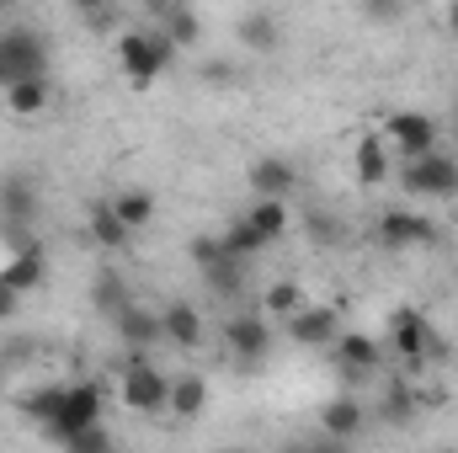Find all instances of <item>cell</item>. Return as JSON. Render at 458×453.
I'll return each instance as SVG.
<instances>
[{"instance_id":"obj_1","label":"cell","mask_w":458,"mask_h":453,"mask_svg":"<svg viewBox=\"0 0 458 453\" xmlns=\"http://www.w3.org/2000/svg\"><path fill=\"white\" fill-rule=\"evenodd\" d=\"M171 59H176V48L165 43V32H123L117 38V64H123V75L144 91V86H155L165 70H171Z\"/></svg>"},{"instance_id":"obj_2","label":"cell","mask_w":458,"mask_h":453,"mask_svg":"<svg viewBox=\"0 0 458 453\" xmlns=\"http://www.w3.org/2000/svg\"><path fill=\"white\" fill-rule=\"evenodd\" d=\"M91 427H102V384L81 379V384L64 389V406H59V416L43 427V438L59 443V449H70V443H75L81 432H91Z\"/></svg>"},{"instance_id":"obj_3","label":"cell","mask_w":458,"mask_h":453,"mask_svg":"<svg viewBox=\"0 0 458 453\" xmlns=\"http://www.w3.org/2000/svg\"><path fill=\"white\" fill-rule=\"evenodd\" d=\"M117 395H123V406H128V411H139V416H160V411H165V400H171V379H165L149 357H128Z\"/></svg>"},{"instance_id":"obj_4","label":"cell","mask_w":458,"mask_h":453,"mask_svg":"<svg viewBox=\"0 0 458 453\" xmlns=\"http://www.w3.org/2000/svg\"><path fill=\"white\" fill-rule=\"evenodd\" d=\"M437 117L416 113V107H400V113L384 117V144L400 150V160H421V155H437Z\"/></svg>"},{"instance_id":"obj_5","label":"cell","mask_w":458,"mask_h":453,"mask_svg":"<svg viewBox=\"0 0 458 453\" xmlns=\"http://www.w3.org/2000/svg\"><path fill=\"white\" fill-rule=\"evenodd\" d=\"M400 187L416 198H454L458 192V160L454 155H421L400 166Z\"/></svg>"},{"instance_id":"obj_6","label":"cell","mask_w":458,"mask_h":453,"mask_svg":"<svg viewBox=\"0 0 458 453\" xmlns=\"http://www.w3.org/2000/svg\"><path fill=\"white\" fill-rule=\"evenodd\" d=\"M389 346H394V357L400 363H427V357H437V352H448L443 341H437V331L416 315V310H394V321H389Z\"/></svg>"},{"instance_id":"obj_7","label":"cell","mask_w":458,"mask_h":453,"mask_svg":"<svg viewBox=\"0 0 458 453\" xmlns=\"http://www.w3.org/2000/svg\"><path fill=\"white\" fill-rule=\"evenodd\" d=\"M0 64H5V81H43L48 48H43L38 32H5L0 38Z\"/></svg>"},{"instance_id":"obj_8","label":"cell","mask_w":458,"mask_h":453,"mask_svg":"<svg viewBox=\"0 0 458 453\" xmlns=\"http://www.w3.org/2000/svg\"><path fill=\"white\" fill-rule=\"evenodd\" d=\"M225 346H229L234 363L256 368V363L272 352V326H267V315H229L225 321Z\"/></svg>"},{"instance_id":"obj_9","label":"cell","mask_w":458,"mask_h":453,"mask_svg":"<svg viewBox=\"0 0 458 453\" xmlns=\"http://www.w3.org/2000/svg\"><path fill=\"white\" fill-rule=\"evenodd\" d=\"M378 245H384V251L437 245V225H432L427 214H411V209H389V214H378Z\"/></svg>"},{"instance_id":"obj_10","label":"cell","mask_w":458,"mask_h":453,"mask_svg":"<svg viewBox=\"0 0 458 453\" xmlns=\"http://www.w3.org/2000/svg\"><path fill=\"white\" fill-rule=\"evenodd\" d=\"M288 341H299V346H336L342 341V310L336 304H304L288 321Z\"/></svg>"},{"instance_id":"obj_11","label":"cell","mask_w":458,"mask_h":453,"mask_svg":"<svg viewBox=\"0 0 458 453\" xmlns=\"http://www.w3.org/2000/svg\"><path fill=\"white\" fill-rule=\"evenodd\" d=\"M331 352H336V368H342L346 379H368V373L384 368V341L362 337V331H342V341Z\"/></svg>"},{"instance_id":"obj_12","label":"cell","mask_w":458,"mask_h":453,"mask_svg":"<svg viewBox=\"0 0 458 453\" xmlns=\"http://www.w3.org/2000/svg\"><path fill=\"white\" fill-rule=\"evenodd\" d=\"M293 187H299V171H293L283 155H261V160L250 166V192H256L261 203H288Z\"/></svg>"},{"instance_id":"obj_13","label":"cell","mask_w":458,"mask_h":453,"mask_svg":"<svg viewBox=\"0 0 458 453\" xmlns=\"http://www.w3.org/2000/svg\"><path fill=\"white\" fill-rule=\"evenodd\" d=\"M362 422H368V411L357 395H336L320 406V438H331V443H352L362 432Z\"/></svg>"},{"instance_id":"obj_14","label":"cell","mask_w":458,"mask_h":453,"mask_svg":"<svg viewBox=\"0 0 458 453\" xmlns=\"http://www.w3.org/2000/svg\"><path fill=\"white\" fill-rule=\"evenodd\" d=\"M160 337L171 341V346H182V352H192V346L208 341V331H203V315H198L187 299H176V304L160 310Z\"/></svg>"},{"instance_id":"obj_15","label":"cell","mask_w":458,"mask_h":453,"mask_svg":"<svg viewBox=\"0 0 458 453\" xmlns=\"http://www.w3.org/2000/svg\"><path fill=\"white\" fill-rule=\"evenodd\" d=\"M43 278H48V261H43V245H16V256L5 261V272H0V283L11 288V294H32V288H43Z\"/></svg>"},{"instance_id":"obj_16","label":"cell","mask_w":458,"mask_h":453,"mask_svg":"<svg viewBox=\"0 0 458 453\" xmlns=\"http://www.w3.org/2000/svg\"><path fill=\"white\" fill-rule=\"evenodd\" d=\"M113 326H117V341H128V346H133V357H144V346L165 341V337H160V315H155V310H144V304H128Z\"/></svg>"},{"instance_id":"obj_17","label":"cell","mask_w":458,"mask_h":453,"mask_svg":"<svg viewBox=\"0 0 458 453\" xmlns=\"http://www.w3.org/2000/svg\"><path fill=\"white\" fill-rule=\"evenodd\" d=\"M389 171H394V155H389L384 133H362L357 139V182L378 187V182H389Z\"/></svg>"},{"instance_id":"obj_18","label":"cell","mask_w":458,"mask_h":453,"mask_svg":"<svg viewBox=\"0 0 458 453\" xmlns=\"http://www.w3.org/2000/svg\"><path fill=\"white\" fill-rule=\"evenodd\" d=\"M203 406H208V379H203V373H182V379H171V400H165L171 416L192 422V416H203Z\"/></svg>"},{"instance_id":"obj_19","label":"cell","mask_w":458,"mask_h":453,"mask_svg":"<svg viewBox=\"0 0 458 453\" xmlns=\"http://www.w3.org/2000/svg\"><path fill=\"white\" fill-rule=\"evenodd\" d=\"M234 38H240L245 48L267 54V48H277L283 27H277V16H272V11H245V16H240V27H234Z\"/></svg>"},{"instance_id":"obj_20","label":"cell","mask_w":458,"mask_h":453,"mask_svg":"<svg viewBox=\"0 0 458 453\" xmlns=\"http://www.w3.org/2000/svg\"><path fill=\"white\" fill-rule=\"evenodd\" d=\"M54 102V86H48V75L43 81H11L5 86V107L16 117H32V113H43Z\"/></svg>"},{"instance_id":"obj_21","label":"cell","mask_w":458,"mask_h":453,"mask_svg":"<svg viewBox=\"0 0 458 453\" xmlns=\"http://www.w3.org/2000/svg\"><path fill=\"white\" fill-rule=\"evenodd\" d=\"M219 240H225V256L234 261V267H240V261H250V256H261V251L272 245L267 235H256V229L245 225V219H234V225H229L225 235H219Z\"/></svg>"},{"instance_id":"obj_22","label":"cell","mask_w":458,"mask_h":453,"mask_svg":"<svg viewBox=\"0 0 458 453\" xmlns=\"http://www.w3.org/2000/svg\"><path fill=\"white\" fill-rule=\"evenodd\" d=\"M155 16L165 21L160 32H165V43L176 48V43H198L203 38V21L192 16V11H182V5H155Z\"/></svg>"},{"instance_id":"obj_23","label":"cell","mask_w":458,"mask_h":453,"mask_svg":"<svg viewBox=\"0 0 458 453\" xmlns=\"http://www.w3.org/2000/svg\"><path fill=\"white\" fill-rule=\"evenodd\" d=\"M113 214L123 219V229H128V235H139V229L155 219V198H149V192H139V187H133V192H117V198H113Z\"/></svg>"},{"instance_id":"obj_24","label":"cell","mask_w":458,"mask_h":453,"mask_svg":"<svg viewBox=\"0 0 458 453\" xmlns=\"http://www.w3.org/2000/svg\"><path fill=\"white\" fill-rule=\"evenodd\" d=\"M304 304H310V294H304L299 283H288V278H283V283H272V288H267V299H261V310H267V315H277V321H293Z\"/></svg>"},{"instance_id":"obj_25","label":"cell","mask_w":458,"mask_h":453,"mask_svg":"<svg viewBox=\"0 0 458 453\" xmlns=\"http://www.w3.org/2000/svg\"><path fill=\"white\" fill-rule=\"evenodd\" d=\"M64 389H70V384H38V389L21 400V411H27L38 427H48V422L59 416V406H64Z\"/></svg>"},{"instance_id":"obj_26","label":"cell","mask_w":458,"mask_h":453,"mask_svg":"<svg viewBox=\"0 0 458 453\" xmlns=\"http://www.w3.org/2000/svg\"><path fill=\"white\" fill-rule=\"evenodd\" d=\"M86 225H91V240H97L102 251H117V245H128V229H123V219L113 214V203H97Z\"/></svg>"},{"instance_id":"obj_27","label":"cell","mask_w":458,"mask_h":453,"mask_svg":"<svg viewBox=\"0 0 458 453\" xmlns=\"http://www.w3.org/2000/svg\"><path fill=\"white\" fill-rule=\"evenodd\" d=\"M240 219H245V225L256 229V235H267V240H277V235L288 229V203H261V198H256V203H250V209H245Z\"/></svg>"},{"instance_id":"obj_28","label":"cell","mask_w":458,"mask_h":453,"mask_svg":"<svg viewBox=\"0 0 458 453\" xmlns=\"http://www.w3.org/2000/svg\"><path fill=\"white\" fill-rule=\"evenodd\" d=\"M32 203H38V198H32V182H27V176H5V182H0V209H5L11 219H32Z\"/></svg>"},{"instance_id":"obj_29","label":"cell","mask_w":458,"mask_h":453,"mask_svg":"<svg viewBox=\"0 0 458 453\" xmlns=\"http://www.w3.org/2000/svg\"><path fill=\"white\" fill-rule=\"evenodd\" d=\"M97 310H107L113 321L128 310V294H123V283H117V278H102V283H97Z\"/></svg>"},{"instance_id":"obj_30","label":"cell","mask_w":458,"mask_h":453,"mask_svg":"<svg viewBox=\"0 0 458 453\" xmlns=\"http://www.w3.org/2000/svg\"><path fill=\"white\" fill-rule=\"evenodd\" d=\"M64 453H113V432H107V422H102V427H91V432H81Z\"/></svg>"},{"instance_id":"obj_31","label":"cell","mask_w":458,"mask_h":453,"mask_svg":"<svg viewBox=\"0 0 458 453\" xmlns=\"http://www.w3.org/2000/svg\"><path fill=\"white\" fill-rule=\"evenodd\" d=\"M384 416H400V422L411 416V389H405V384H394V389H389V400H384Z\"/></svg>"},{"instance_id":"obj_32","label":"cell","mask_w":458,"mask_h":453,"mask_svg":"<svg viewBox=\"0 0 458 453\" xmlns=\"http://www.w3.org/2000/svg\"><path fill=\"white\" fill-rule=\"evenodd\" d=\"M310 235H320V240H336V235H342V229L331 225V219H326V214H310Z\"/></svg>"},{"instance_id":"obj_33","label":"cell","mask_w":458,"mask_h":453,"mask_svg":"<svg viewBox=\"0 0 458 453\" xmlns=\"http://www.w3.org/2000/svg\"><path fill=\"white\" fill-rule=\"evenodd\" d=\"M16 304H21V294H11V288L0 283V321H16Z\"/></svg>"},{"instance_id":"obj_34","label":"cell","mask_w":458,"mask_h":453,"mask_svg":"<svg viewBox=\"0 0 458 453\" xmlns=\"http://www.w3.org/2000/svg\"><path fill=\"white\" fill-rule=\"evenodd\" d=\"M315 443V453H346V443H331V438H310Z\"/></svg>"},{"instance_id":"obj_35","label":"cell","mask_w":458,"mask_h":453,"mask_svg":"<svg viewBox=\"0 0 458 453\" xmlns=\"http://www.w3.org/2000/svg\"><path fill=\"white\" fill-rule=\"evenodd\" d=\"M283 453H315V443H288Z\"/></svg>"},{"instance_id":"obj_36","label":"cell","mask_w":458,"mask_h":453,"mask_svg":"<svg viewBox=\"0 0 458 453\" xmlns=\"http://www.w3.org/2000/svg\"><path fill=\"white\" fill-rule=\"evenodd\" d=\"M448 27H454V38H458V5H448Z\"/></svg>"},{"instance_id":"obj_37","label":"cell","mask_w":458,"mask_h":453,"mask_svg":"<svg viewBox=\"0 0 458 453\" xmlns=\"http://www.w3.org/2000/svg\"><path fill=\"white\" fill-rule=\"evenodd\" d=\"M0 389H5V357H0Z\"/></svg>"},{"instance_id":"obj_38","label":"cell","mask_w":458,"mask_h":453,"mask_svg":"<svg viewBox=\"0 0 458 453\" xmlns=\"http://www.w3.org/2000/svg\"><path fill=\"white\" fill-rule=\"evenodd\" d=\"M0 86H11V81H5V64H0Z\"/></svg>"},{"instance_id":"obj_39","label":"cell","mask_w":458,"mask_h":453,"mask_svg":"<svg viewBox=\"0 0 458 453\" xmlns=\"http://www.w3.org/2000/svg\"><path fill=\"white\" fill-rule=\"evenodd\" d=\"M437 453H458V449H437Z\"/></svg>"},{"instance_id":"obj_40","label":"cell","mask_w":458,"mask_h":453,"mask_svg":"<svg viewBox=\"0 0 458 453\" xmlns=\"http://www.w3.org/2000/svg\"><path fill=\"white\" fill-rule=\"evenodd\" d=\"M219 453H234V449H219Z\"/></svg>"}]
</instances>
